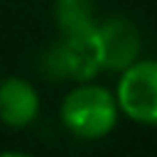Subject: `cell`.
Here are the masks:
<instances>
[{"mask_svg":"<svg viewBox=\"0 0 157 157\" xmlns=\"http://www.w3.org/2000/svg\"><path fill=\"white\" fill-rule=\"evenodd\" d=\"M60 120L78 139H102L118 123V102L106 88L83 81L65 95Z\"/></svg>","mask_w":157,"mask_h":157,"instance_id":"cell-1","label":"cell"},{"mask_svg":"<svg viewBox=\"0 0 157 157\" xmlns=\"http://www.w3.org/2000/svg\"><path fill=\"white\" fill-rule=\"evenodd\" d=\"M39 113V95L21 76L0 81V123L12 129H23Z\"/></svg>","mask_w":157,"mask_h":157,"instance_id":"cell-5","label":"cell"},{"mask_svg":"<svg viewBox=\"0 0 157 157\" xmlns=\"http://www.w3.org/2000/svg\"><path fill=\"white\" fill-rule=\"evenodd\" d=\"M99 51H102V69L125 72L136 63L141 51V37L132 21L127 19H109L97 25Z\"/></svg>","mask_w":157,"mask_h":157,"instance_id":"cell-4","label":"cell"},{"mask_svg":"<svg viewBox=\"0 0 157 157\" xmlns=\"http://www.w3.org/2000/svg\"><path fill=\"white\" fill-rule=\"evenodd\" d=\"M93 14V0H56V23L60 28V35L95 28L97 23Z\"/></svg>","mask_w":157,"mask_h":157,"instance_id":"cell-6","label":"cell"},{"mask_svg":"<svg viewBox=\"0 0 157 157\" xmlns=\"http://www.w3.org/2000/svg\"><path fill=\"white\" fill-rule=\"evenodd\" d=\"M116 102L132 120L157 125V60L134 63L125 69Z\"/></svg>","mask_w":157,"mask_h":157,"instance_id":"cell-3","label":"cell"},{"mask_svg":"<svg viewBox=\"0 0 157 157\" xmlns=\"http://www.w3.org/2000/svg\"><path fill=\"white\" fill-rule=\"evenodd\" d=\"M44 69L53 78H72L78 83L90 81L102 69L97 25L78 33L60 35V39L46 51Z\"/></svg>","mask_w":157,"mask_h":157,"instance_id":"cell-2","label":"cell"}]
</instances>
